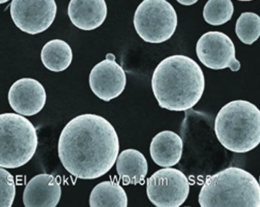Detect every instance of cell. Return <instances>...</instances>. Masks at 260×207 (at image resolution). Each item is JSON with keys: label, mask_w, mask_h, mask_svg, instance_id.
I'll list each match as a JSON object with an SVG mask.
<instances>
[{"label": "cell", "mask_w": 260, "mask_h": 207, "mask_svg": "<svg viewBox=\"0 0 260 207\" xmlns=\"http://www.w3.org/2000/svg\"><path fill=\"white\" fill-rule=\"evenodd\" d=\"M183 141L181 136L171 131L156 134L150 145V154L156 164L162 168L173 167L181 160Z\"/></svg>", "instance_id": "5bb4252c"}, {"label": "cell", "mask_w": 260, "mask_h": 207, "mask_svg": "<svg viewBox=\"0 0 260 207\" xmlns=\"http://www.w3.org/2000/svg\"><path fill=\"white\" fill-rule=\"evenodd\" d=\"M177 24L176 11L167 0H143L134 14L137 33L152 44H160L172 38Z\"/></svg>", "instance_id": "8992f818"}, {"label": "cell", "mask_w": 260, "mask_h": 207, "mask_svg": "<svg viewBox=\"0 0 260 207\" xmlns=\"http://www.w3.org/2000/svg\"><path fill=\"white\" fill-rule=\"evenodd\" d=\"M43 65L52 72H62L70 67L73 60L72 48L61 39L50 40L44 45L41 52Z\"/></svg>", "instance_id": "e0dca14e"}, {"label": "cell", "mask_w": 260, "mask_h": 207, "mask_svg": "<svg viewBox=\"0 0 260 207\" xmlns=\"http://www.w3.org/2000/svg\"><path fill=\"white\" fill-rule=\"evenodd\" d=\"M234 12L231 0H209L204 7L203 16L207 24L218 26L230 21Z\"/></svg>", "instance_id": "ac0fdd59"}, {"label": "cell", "mask_w": 260, "mask_h": 207, "mask_svg": "<svg viewBox=\"0 0 260 207\" xmlns=\"http://www.w3.org/2000/svg\"><path fill=\"white\" fill-rule=\"evenodd\" d=\"M198 202L202 207H260V185L247 171L228 168L207 177Z\"/></svg>", "instance_id": "3957f363"}, {"label": "cell", "mask_w": 260, "mask_h": 207, "mask_svg": "<svg viewBox=\"0 0 260 207\" xmlns=\"http://www.w3.org/2000/svg\"><path fill=\"white\" fill-rule=\"evenodd\" d=\"M116 171L124 185L143 184L148 173L147 159L138 150L125 149L118 156Z\"/></svg>", "instance_id": "9a60e30c"}, {"label": "cell", "mask_w": 260, "mask_h": 207, "mask_svg": "<svg viewBox=\"0 0 260 207\" xmlns=\"http://www.w3.org/2000/svg\"><path fill=\"white\" fill-rule=\"evenodd\" d=\"M89 204L91 207H126V192L117 182H102L91 192Z\"/></svg>", "instance_id": "2e32d148"}, {"label": "cell", "mask_w": 260, "mask_h": 207, "mask_svg": "<svg viewBox=\"0 0 260 207\" xmlns=\"http://www.w3.org/2000/svg\"><path fill=\"white\" fill-rule=\"evenodd\" d=\"M8 101L15 112L24 116H33L44 108L47 93L40 81L24 78L18 79L11 86L8 93Z\"/></svg>", "instance_id": "8fae6325"}, {"label": "cell", "mask_w": 260, "mask_h": 207, "mask_svg": "<svg viewBox=\"0 0 260 207\" xmlns=\"http://www.w3.org/2000/svg\"><path fill=\"white\" fill-rule=\"evenodd\" d=\"M196 54L201 63L210 69L229 68L237 72L241 69L234 43L220 31H209L204 34L198 40Z\"/></svg>", "instance_id": "9c48e42d"}, {"label": "cell", "mask_w": 260, "mask_h": 207, "mask_svg": "<svg viewBox=\"0 0 260 207\" xmlns=\"http://www.w3.org/2000/svg\"><path fill=\"white\" fill-rule=\"evenodd\" d=\"M16 195L14 178L6 168L0 170V206L11 207Z\"/></svg>", "instance_id": "ffe728a7"}, {"label": "cell", "mask_w": 260, "mask_h": 207, "mask_svg": "<svg viewBox=\"0 0 260 207\" xmlns=\"http://www.w3.org/2000/svg\"><path fill=\"white\" fill-rule=\"evenodd\" d=\"M152 92L159 106L166 110H190L202 99L205 88L204 72L189 57L174 55L164 59L155 69Z\"/></svg>", "instance_id": "7a4b0ae2"}, {"label": "cell", "mask_w": 260, "mask_h": 207, "mask_svg": "<svg viewBox=\"0 0 260 207\" xmlns=\"http://www.w3.org/2000/svg\"><path fill=\"white\" fill-rule=\"evenodd\" d=\"M9 1H10V0H0V3H1V4H4L7 3V2H8Z\"/></svg>", "instance_id": "7402d4cb"}, {"label": "cell", "mask_w": 260, "mask_h": 207, "mask_svg": "<svg viewBox=\"0 0 260 207\" xmlns=\"http://www.w3.org/2000/svg\"><path fill=\"white\" fill-rule=\"evenodd\" d=\"M61 195L60 183L56 177L47 174L36 175L27 184L23 193L26 207H55Z\"/></svg>", "instance_id": "7c38bea8"}, {"label": "cell", "mask_w": 260, "mask_h": 207, "mask_svg": "<svg viewBox=\"0 0 260 207\" xmlns=\"http://www.w3.org/2000/svg\"><path fill=\"white\" fill-rule=\"evenodd\" d=\"M199 1V0H177L178 3L181 4L182 6H190L193 5Z\"/></svg>", "instance_id": "44dd1931"}, {"label": "cell", "mask_w": 260, "mask_h": 207, "mask_svg": "<svg viewBox=\"0 0 260 207\" xmlns=\"http://www.w3.org/2000/svg\"><path fill=\"white\" fill-rule=\"evenodd\" d=\"M0 166L6 169L22 167L31 160L37 150V131L23 116L14 113L0 115Z\"/></svg>", "instance_id": "5b68a950"}, {"label": "cell", "mask_w": 260, "mask_h": 207, "mask_svg": "<svg viewBox=\"0 0 260 207\" xmlns=\"http://www.w3.org/2000/svg\"><path fill=\"white\" fill-rule=\"evenodd\" d=\"M119 139L111 122L102 116H77L66 125L58 144L59 158L77 179L92 180L106 175L119 153Z\"/></svg>", "instance_id": "6da1fadb"}, {"label": "cell", "mask_w": 260, "mask_h": 207, "mask_svg": "<svg viewBox=\"0 0 260 207\" xmlns=\"http://www.w3.org/2000/svg\"><path fill=\"white\" fill-rule=\"evenodd\" d=\"M190 193L185 175L175 168H166L155 172L147 181V194L157 207H179Z\"/></svg>", "instance_id": "52a82bcc"}, {"label": "cell", "mask_w": 260, "mask_h": 207, "mask_svg": "<svg viewBox=\"0 0 260 207\" xmlns=\"http://www.w3.org/2000/svg\"><path fill=\"white\" fill-rule=\"evenodd\" d=\"M237 1H240V2H250V1H253V0H237Z\"/></svg>", "instance_id": "603a6c76"}, {"label": "cell", "mask_w": 260, "mask_h": 207, "mask_svg": "<svg viewBox=\"0 0 260 207\" xmlns=\"http://www.w3.org/2000/svg\"><path fill=\"white\" fill-rule=\"evenodd\" d=\"M89 84L93 94L105 102H109L119 97L126 86V75L115 61L113 54L98 63L91 70Z\"/></svg>", "instance_id": "30bf717a"}, {"label": "cell", "mask_w": 260, "mask_h": 207, "mask_svg": "<svg viewBox=\"0 0 260 207\" xmlns=\"http://www.w3.org/2000/svg\"><path fill=\"white\" fill-rule=\"evenodd\" d=\"M68 14L76 28L92 31L101 26L107 15L105 0H71Z\"/></svg>", "instance_id": "4fadbf2b"}, {"label": "cell", "mask_w": 260, "mask_h": 207, "mask_svg": "<svg viewBox=\"0 0 260 207\" xmlns=\"http://www.w3.org/2000/svg\"><path fill=\"white\" fill-rule=\"evenodd\" d=\"M237 37L244 44L252 45L260 37V17L252 12L243 13L236 25Z\"/></svg>", "instance_id": "d6986e66"}, {"label": "cell", "mask_w": 260, "mask_h": 207, "mask_svg": "<svg viewBox=\"0 0 260 207\" xmlns=\"http://www.w3.org/2000/svg\"><path fill=\"white\" fill-rule=\"evenodd\" d=\"M259 185H260V175H259Z\"/></svg>", "instance_id": "cb8c5ba5"}, {"label": "cell", "mask_w": 260, "mask_h": 207, "mask_svg": "<svg viewBox=\"0 0 260 207\" xmlns=\"http://www.w3.org/2000/svg\"><path fill=\"white\" fill-rule=\"evenodd\" d=\"M214 132L219 142L230 151H251L260 143V110L244 100L228 102L216 115Z\"/></svg>", "instance_id": "277c9868"}, {"label": "cell", "mask_w": 260, "mask_h": 207, "mask_svg": "<svg viewBox=\"0 0 260 207\" xmlns=\"http://www.w3.org/2000/svg\"><path fill=\"white\" fill-rule=\"evenodd\" d=\"M10 13L18 28L29 35H37L53 23L57 5L55 0H13Z\"/></svg>", "instance_id": "ba28073f"}]
</instances>
